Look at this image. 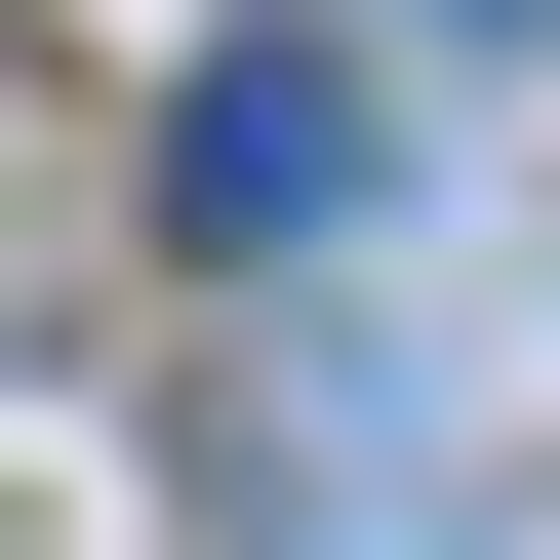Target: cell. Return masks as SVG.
Wrapping results in <instances>:
<instances>
[{"label":"cell","mask_w":560,"mask_h":560,"mask_svg":"<svg viewBox=\"0 0 560 560\" xmlns=\"http://www.w3.org/2000/svg\"><path fill=\"white\" fill-rule=\"evenodd\" d=\"M361 161H400V120L320 81V40H241V81L161 120V200H200V241H361Z\"/></svg>","instance_id":"cell-1"}]
</instances>
